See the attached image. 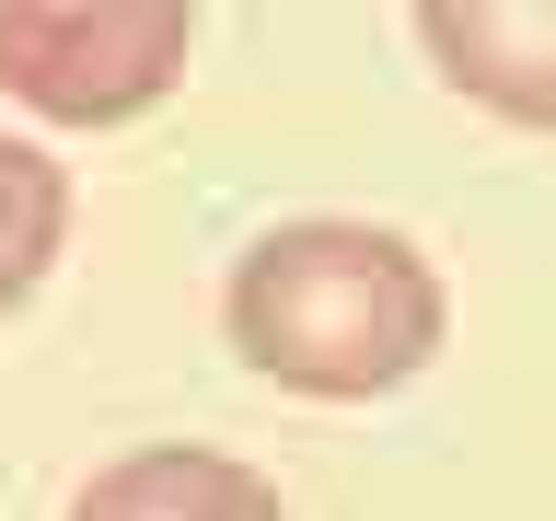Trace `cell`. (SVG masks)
I'll return each mask as SVG.
<instances>
[{"mask_svg": "<svg viewBox=\"0 0 556 521\" xmlns=\"http://www.w3.org/2000/svg\"><path fill=\"white\" fill-rule=\"evenodd\" d=\"M220 325H232L243 371H267L278 394L371 406L441 359L452 290L394 220H278L232 255Z\"/></svg>", "mask_w": 556, "mask_h": 521, "instance_id": "1", "label": "cell"}, {"mask_svg": "<svg viewBox=\"0 0 556 521\" xmlns=\"http://www.w3.org/2000/svg\"><path fill=\"white\" fill-rule=\"evenodd\" d=\"M198 0H0V93L47 128H128L186 81Z\"/></svg>", "mask_w": 556, "mask_h": 521, "instance_id": "2", "label": "cell"}, {"mask_svg": "<svg viewBox=\"0 0 556 521\" xmlns=\"http://www.w3.org/2000/svg\"><path fill=\"white\" fill-rule=\"evenodd\" d=\"M417 47L464 104L556 128V0H417Z\"/></svg>", "mask_w": 556, "mask_h": 521, "instance_id": "3", "label": "cell"}, {"mask_svg": "<svg viewBox=\"0 0 556 521\" xmlns=\"http://www.w3.org/2000/svg\"><path fill=\"white\" fill-rule=\"evenodd\" d=\"M70 521H290V510H278V486L255 475V463H232V452L151 441V452H116V463L70 498Z\"/></svg>", "mask_w": 556, "mask_h": 521, "instance_id": "4", "label": "cell"}, {"mask_svg": "<svg viewBox=\"0 0 556 521\" xmlns=\"http://www.w3.org/2000/svg\"><path fill=\"white\" fill-rule=\"evenodd\" d=\"M59 243H70V174L24 128H0V313H24L47 290Z\"/></svg>", "mask_w": 556, "mask_h": 521, "instance_id": "5", "label": "cell"}]
</instances>
